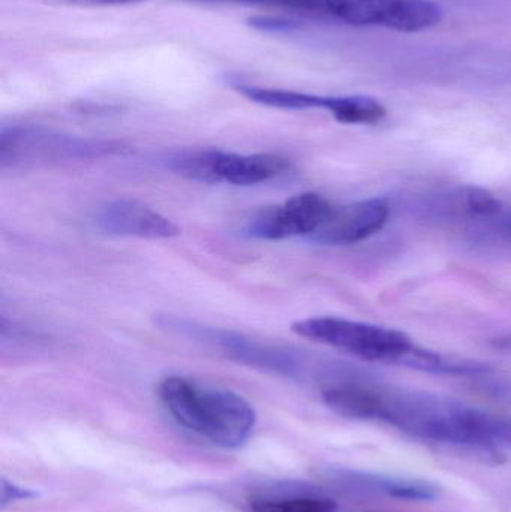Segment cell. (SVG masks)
Listing matches in <instances>:
<instances>
[{"instance_id": "6da1fadb", "label": "cell", "mask_w": 511, "mask_h": 512, "mask_svg": "<svg viewBox=\"0 0 511 512\" xmlns=\"http://www.w3.org/2000/svg\"><path fill=\"white\" fill-rule=\"evenodd\" d=\"M323 402L353 420L389 424L413 438L504 462L511 450V417L422 391L393 390L354 378L324 388Z\"/></svg>"}, {"instance_id": "7a4b0ae2", "label": "cell", "mask_w": 511, "mask_h": 512, "mask_svg": "<svg viewBox=\"0 0 511 512\" xmlns=\"http://www.w3.org/2000/svg\"><path fill=\"white\" fill-rule=\"evenodd\" d=\"M159 397L180 426L222 450L248 444L257 424L255 409L245 397L194 379L165 378Z\"/></svg>"}, {"instance_id": "3957f363", "label": "cell", "mask_w": 511, "mask_h": 512, "mask_svg": "<svg viewBox=\"0 0 511 512\" xmlns=\"http://www.w3.org/2000/svg\"><path fill=\"white\" fill-rule=\"evenodd\" d=\"M291 330L297 336L372 363L401 364L416 346L402 331L341 318L302 319L294 322Z\"/></svg>"}, {"instance_id": "277c9868", "label": "cell", "mask_w": 511, "mask_h": 512, "mask_svg": "<svg viewBox=\"0 0 511 512\" xmlns=\"http://www.w3.org/2000/svg\"><path fill=\"white\" fill-rule=\"evenodd\" d=\"M177 176L203 185L252 186L270 182L290 170L288 159L272 153L237 155L216 149L185 150L168 158Z\"/></svg>"}, {"instance_id": "5b68a950", "label": "cell", "mask_w": 511, "mask_h": 512, "mask_svg": "<svg viewBox=\"0 0 511 512\" xmlns=\"http://www.w3.org/2000/svg\"><path fill=\"white\" fill-rule=\"evenodd\" d=\"M167 325L170 328H176L186 336L215 346L237 363L266 370V372L294 378V376L306 375L311 367H315V369L327 367L320 366L321 363L315 364L314 361L311 363L308 357L297 351L266 345V343L257 342V340L249 339V337L234 333V331L200 327V325L180 321V319H170V322L167 321Z\"/></svg>"}, {"instance_id": "8992f818", "label": "cell", "mask_w": 511, "mask_h": 512, "mask_svg": "<svg viewBox=\"0 0 511 512\" xmlns=\"http://www.w3.org/2000/svg\"><path fill=\"white\" fill-rule=\"evenodd\" d=\"M122 150V144L113 141L63 137L35 129H3L0 137V161L3 167L6 164L18 165L27 162L101 158Z\"/></svg>"}, {"instance_id": "52a82bcc", "label": "cell", "mask_w": 511, "mask_h": 512, "mask_svg": "<svg viewBox=\"0 0 511 512\" xmlns=\"http://www.w3.org/2000/svg\"><path fill=\"white\" fill-rule=\"evenodd\" d=\"M335 207L314 192L296 195L282 206L270 207L249 219L245 233L261 240L311 237L330 218Z\"/></svg>"}, {"instance_id": "ba28073f", "label": "cell", "mask_w": 511, "mask_h": 512, "mask_svg": "<svg viewBox=\"0 0 511 512\" xmlns=\"http://www.w3.org/2000/svg\"><path fill=\"white\" fill-rule=\"evenodd\" d=\"M389 216V204L378 198L348 204L333 209L330 218L309 240L327 246L354 245L380 233Z\"/></svg>"}, {"instance_id": "9c48e42d", "label": "cell", "mask_w": 511, "mask_h": 512, "mask_svg": "<svg viewBox=\"0 0 511 512\" xmlns=\"http://www.w3.org/2000/svg\"><path fill=\"white\" fill-rule=\"evenodd\" d=\"M99 230L111 236L138 237V239H171L180 230L170 219L144 204L131 200H116L99 207L95 215Z\"/></svg>"}, {"instance_id": "30bf717a", "label": "cell", "mask_w": 511, "mask_h": 512, "mask_svg": "<svg viewBox=\"0 0 511 512\" xmlns=\"http://www.w3.org/2000/svg\"><path fill=\"white\" fill-rule=\"evenodd\" d=\"M329 478L336 486L350 492L387 496L399 501L431 502L437 501L441 496V489L437 484L417 478L393 477L347 469L332 471Z\"/></svg>"}, {"instance_id": "8fae6325", "label": "cell", "mask_w": 511, "mask_h": 512, "mask_svg": "<svg viewBox=\"0 0 511 512\" xmlns=\"http://www.w3.org/2000/svg\"><path fill=\"white\" fill-rule=\"evenodd\" d=\"M443 11L431 0H390L383 26L396 32L416 33L437 26Z\"/></svg>"}, {"instance_id": "7c38bea8", "label": "cell", "mask_w": 511, "mask_h": 512, "mask_svg": "<svg viewBox=\"0 0 511 512\" xmlns=\"http://www.w3.org/2000/svg\"><path fill=\"white\" fill-rule=\"evenodd\" d=\"M339 507L329 496L318 490H291L281 495L257 496L249 501V512H338Z\"/></svg>"}, {"instance_id": "4fadbf2b", "label": "cell", "mask_w": 511, "mask_h": 512, "mask_svg": "<svg viewBox=\"0 0 511 512\" xmlns=\"http://www.w3.org/2000/svg\"><path fill=\"white\" fill-rule=\"evenodd\" d=\"M390 0H323V15L351 26H383Z\"/></svg>"}, {"instance_id": "5bb4252c", "label": "cell", "mask_w": 511, "mask_h": 512, "mask_svg": "<svg viewBox=\"0 0 511 512\" xmlns=\"http://www.w3.org/2000/svg\"><path fill=\"white\" fill-rule=\"evenodd\" d=\"M236 89L252 102L267 105V107L281 108V110H314V108L327 110L329 107V98L309 95V93L245 86V84H239Z\"/></svg>"}, {"instance_id": "9a60e30c", "label": "cell", "mask_w": 511, "mask_h": 512, "mask_svg": "<svg viewBox=\"0 0 511 512\" xmlns=\"http://www.w3.org/2000/svg\"><path fill=\"white\" fill-rule=\"evenodd\" d=\"M327 111H330L338 122L347 125H374L387 116L386 107L369 96L329 98Z\"/></svg>"}, {"instance_id": "2e32d148", "label": "cell", "mask_w": 511, "mask_h": 512, "mask_svg": "<svg viewBox=\"0 0 511 512\" xmlns=\"http://www.w3.org/2000/svg\"><path fill=\"white\" fill-rule=\"evenodd\" d=\"M456 197H458L459 207L464 209L471 218L492 221L500 218L503 213L501 201L486 189L468 186V188L459 189Z\"/></svg>"}, {"instance_id": "e0dca14e", "label": "cell", "mask_w": 511, "mask_h": 512, "mask_svg": "<svg viewBox=\"0 0 511 512\" xmlns=\"http://www.w3.org/2000/svg\"><path fill=\"white\" fill-rule=\"evenodd\" d=\"M470 381L471 387L477 393L501 405L511 406V376L500 375L492 369L482 375L474 376Z\"/></svg>"}, {"instance_id": "ac0fdd59", "label": "cell", "mask_w": 511, "mask_h": 512, "mask_svg": "<svg viewBox=\"0 0 511 512\" xmlns=\"http://www.w3.org/2000/svg\"><path fill=\"white\" fill-rule=\"evenodd\" d=\"M33 498H36V493L33 490L18 486L14 481L2 478V483H0V505H2V508L17 504V502L29 501Z\"/></svg>"}, {"instance_id": "d6986e66", "label": "cell", "mask_w": 511, "mask_h": 512, "mask_svg": "<svg viewBox=\"0 0 511 512\" xmlns=\"http://www.w3.org/2000/svg\"><path fill=\"white\" fill-rule=\"evenodd\" d=\"M249 24L255 29L263 30V32H291V30L296 29V23L290 20H284V18L279 17H252L249 20Z\"/></svg>"}, {"instance_id": "ffe728a7", "label": "cell", "mask_w": 511, "mask_h": 512, "mask_svg": "<svg viewBox=\"0 0 511 512\" xmlns=\"http://www.w3.org/2000/svg\"><path fill=\"white\" fill-rule=\"evenodd\" d=\"M68 2L89 3V5H123L138 0H68Z\"/></svg>"}, {"instance_id": "44dd1931", "label": "cell", "mask_w": 511, "mask_h": 512, "mask_svg": "<svg viewBox=\"0 0 511 512\" xmlns=\"http://www.w3.org/2000/svg\"><path fill=\"white\" fill-rule=\"evenodd\" d=\"M500 234L506 242L511 243V212L500 221Z\"/></svg>"}, {"instance_id": "7402d4cb", "label": "cell", "mask_w": 511, "mask_h": 512, "mask_svg": "<svg viewBox=\"0 0 511 512\" xmlns=\"http://www.w3.org/2000/svg\"><path fill=\"white\" fill-rule=\"evenodd\" d=\"M494 346L500 351L509 352L511 354V334L494 340Z\"/></svg>"}]
</instances>
